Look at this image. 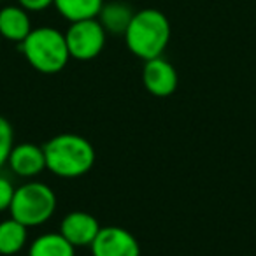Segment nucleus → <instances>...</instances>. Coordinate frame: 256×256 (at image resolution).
Wrapping results in <instances>:
<instances>
[{
  "label": "nucleus",
  "mask_w": 256,
  "mask_h": 256,
  "mask_svg": "<svg viewBox=\"0 0 256 256\" xmlns=\"http://www.w3.org/2000/svg\"><path fill=\"white\" fill-rule=\"evenodd\" d=\"M56 210V195L48 184L30 181L16 188L14 198L9 207L11 218L26 228L48 223Z\"/></svg>",
  "instance_id": "nucleus-4"
},
{
  "label": "nucleus",
  "mask_w": 256,
  "mask_h": 256,
  "mask_svg": "<svg viewBox=\"0 0 256 256\" xmlns=\"http://www.w3.org/2000/svg\"><path fill=\"white\" fill-rule=\"evenodd\" d=\"M18 4L28 12H39L51 8L54 4V0H18Z\"/></svg>",
  "instance_id": "nucleus-17"
},
{
  "label": "nucleus",
  "mask_w": 256,
  "mask_h": 256,
  "mask_svg": "<svg viewBox=\"0 0 256 256\" xmlns=\"http://www.w3.org/2000/svg\"><path fill=\"white\" fill-rule=\"evenodd\" d=\"M25 60L40 74H58L70 60L65 34L53 26L32 28L23 42H20Z\"/></svg>",
  "instance_id": "nucleus-3"
},
{
  "label": "nucleus",
  "mask_w": 256,
  "mask_h": 256,
  "mask_svg": "<svg viewBox=\"0 0 256 256\" xmlns=\"http://www.w3.org/2000/svg\"><path fill=\"white\" fill-rule=\"evenodd\" d=\"M26 240H28V228L25 224L12 218L0 223V254H16L25 248Z\"/></svg>",
  "instance_id": "nucleus-12"
},
{
  "label": "nucleus",
  "mask_w": 256,
  "mask_h": 256,
  "mask_svg": "<svg viewBox=\"0 0 256 256\" xmlns=\"http://www.w3.org/2000/svg\"><path fill=\"white\" fill-rule=\"evenodd\" d=\"M54 8L67 22H82L96 18L104 0H54Z\"/></svg>",
  "instance_id": "nucleus-14"
},
{
  "label": "nucleus",
  "mask_w": 256,
  "mask_h": 256,
  "mask_svg": "<svg viewBox=\"0 0 256 256\" xmlns=\"http://www.w3.org/2000/svg\"><path fill=\"white\" fill-rule=\"evenodd\" d=\"M107 32L96 18L82 20V22L70 23L65 32L68 54L79 62H88L96 58L106 46Z\"/></svg>",
  "instance_id": "nucleus-5"
},
{
  "label": "nucleus",
  "mask_w": 256,
  "mask_h": 256,
  "mask_svg": "<svg viewBox=\"0 0 256 256\" xmlns=\"http://www.w3.org/2000/svg\"><path fill=\"white\" fill-rule=\"evenodd\" d=\"M28 256H76V248L62 234H42L30 244Z\"/></svg>",
  "instance_id": "nucleus-13"
},
{
  "label": "nucleus",
  "mask_w": 256,
  "mask_h": 256,
  "mask_svg": "<svg viewBox=\"0 0 256 256\" xmlns=\"http://www.w3.org/2000/svg\"><path fill=\"white\" fill-rule=\"evenodd\" d=\"M142 82L153 96H170L178 90V72L170 62L158 56L144 64Z\"/></svg>",
  "instance_id": "nucleus-7"
},
{
  "label": "nucleus",
  "mask_w": 256,
  "mask_h": 256,
  "mask_svg": "<svg viewBox=\"0 0 256 256\" xmlns=\"http://www.w3.org/2000/svg\"><path fill=\"white\" fill-rule=\"evenodd\" d=\"M100 224L95 216L84 210H74L68 212L62 220L60 234L70 242L74 248H86L92 246L95 237L100 232Z\"/></svg>",
  "instance_id": "nucleus-8"
},
{
  "label": "nucleus",
  "mask_w": 256,
  "mask_h": 256,
  "mask_svg": "<svg viewBox=\"0 0 256 256\" xmlns=\"http://www.w3.org/2000/svg\"><path fill=\"white\" fill-rule=\"evenodd\" d=\"M0 2H2V0H0Z\"/></svg>",
  "instance_id": "nucleus-19"
},
{
  "label": "nucleus",
  "mask_w": 256,
  "mask_h": 256,
  "mask_svg": "<svg viewBox=\"0 0 256 256\" xmlns=\"http://www.w3.org/2000/svg\"><path fill=\"white\" fill-rule=\"evenodd\" d=\"M90 248L93 256H140L137 238L121 226H102Z\"/></svg>",
  "instance_id": "nucleus-6"
},
{
  "label": "nucleus",
  "mask_w": 256,
  "mask_h": 256,
  "mask_svg": "<svg viewBox=\"0 0 256 256\" xmlns=\"http://www.w3.org/2000/svg\"><path fill=\"white\" fill-rule=\"evenodd\" d=\"M0 39H2V37H0Z\"/></svg>",
  "instance_id": "nucleus-18"
},
{
  "label": "nucleus",
  "mask_w": 256,
  "mask_h": 256,
  "mask_svg": "<svg viewBox=\"0 0 256 256\" xmlns=\"http://www.w3.org/2000/svg\"><path fill=\"white\" fill-rule=\"evenodd\" d=\"M9 168L16 176L25 179H34L46 170V156L44 148L34 142H22L12 146L9 154Z\"/></svg>",
  "instance_id": "nucleus-9"
},
{
  "label": "nucleus",
  "mask_w": 256,
  "mask_h": 256,
  "mask_svg": "<svg viewBox=\"0 0 256 256\" xmlns=\"http://www.w3.org/2000/svg\"><path fill=\"white\" fill-rule=\"evenodd\" d=\"M32 32L28 11L22 6H6L0 9V37L11 42H23Z\"/></svg>",
  "instance_id": "nucleus-10"
},
{
  "label": "nucleus",
  "mask_w": 256,
  "mask_h": 256,
  "mask_svg": "<svg viewBox=\"0 0 256 256\" xmlns=\"http://www.w3.org/2000/svg\"><path fill=\"white\" fill-rule=\"evenodd\" d=\"M134 9L128 4L123 2H110V4H104L100 9L96 20L100 25L104 26L107 34H114V36H124L128 25L134 18Z\"/></svg>",
  "instance_id": "nucleus-11"
},
{
  "label": "nucleus",
  "mask_w": 256,
  "mask_h": 256,
  "mask_svg": "<svg viewBox=\"0 0 256 256\" xmlns=\"http://www.w3.org/2000/svg\"><path fill=\"white\" fill-rule=\"evenodd\" d=\"M46 168L64 179L82 178L95 164V148L78 134H58L44 144Z\"/></svg>",
  "instance_id": "nucleus-1"
},
{
  "label": "nucleus",
  "mask_w": 256,
  "mask_h": 256,
  "mask_svg": "<svg viewBox=\"0 0 256 256\" xmlns=\"http://www.w3.org/2000/svg\"><path fill=\"white\" fill-rule=\"evenodd\" d=\"M14 146V132H12V124L0 116V168L4 167L9 160V154Z\"/></svg>",
  "instance_id": "nucleus-15"
},
{
  "label": "nucleus",
  "mask_w": 256,
  "mask_h": 256,
  "mask_svg": "<svg viewBox=\"0 0 256 256\" xmlns=\"http://www.w3.org/2000/svg\"><path fill=\"white\" fill-rule=\"evenodd\" d=\"M14 192L16 188L12 186V182L6 176H0V212L9 210L12 198H14Z\"/></svg>",
  "instance_id": "nucleus-16"
},
{
  "label": "nucleus",
  "mask_w": 256,
  "mask_h": 256,
  "mask_svg": "<svg viewBox=\"0 0 256 256\" xmlns=\"http://www.w3.org/2000/svg\"><path fill=\"white\" fill-rule=\"evenodd\" d=\"M124 42L144 62L162 56L170 42V22L158 9L137 11L124 32Z\"/></svg>",
  "instance_id": "nucleus-2"
}]
</instances>
